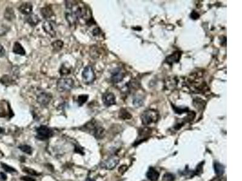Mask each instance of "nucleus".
Returning <instances> with one entry per match:
<instances>
[{
	"label": "nucleus",
	"instance_id": "obj_7",
	"mask_svg": "<svg viewBox=\"0 0 242 181\" xmlns=\"http://www.w3.org/2000/svg\"><path fill=\"white\" fill-rule=\"evenodd\" d=\"M43 28L44 31L49 34L51 37L54 38L56 35L54 24L50 21H46L43 24Z\"/></svg>",
	"mask_w": 242,
	"mask_h": 181
},
{
	"label": "nucleus",
	"instance_id": "obj_34",
	"mask_svg": "<svg viewBox=\"0 0 242 181\" xmlns=\"http://www.w3.org/2000/svg\"><path fill=\"white\" fill-rule=\"evenodd\" d=\"M127 169V167L126 166H122L119 169V172L120 173H124L125 172H126Z\"/></svg>",
	"mask_w": 242,
	"mask_h": 181
},
{
	"label": "nucleus",
	"instance_id": "obj_38",
	"mask_svg": "<svg viewBox=\"0 0 242 181\" xmlns=\"http://www.w3.org/2000/svg\"><path fill=\"white\" fill-rule=\"evenodd\" d=\"M4 130L2 128H1V127H0V134H2V133H3L4 132Z\"/></svg>",
	"mask_w": 242,
	"mask_h": 181
},
{
	"label": "nucleus",
	"instance_id": "obj_31",
	"mask_svg": "<svg viewBox=\"0 0 242 181\" xmlns=\"http://www.w3.org/2000/svg\"><path fill=\"white\" fill-rule=\"evenodd\" d=\"M203 164H204L203 162H201L200 164L197 166V169H196V170L195 171V173H196V174H200V173H201L202 172V170H202V165H203Z\"/></svg>",
	"mask_w": 242,
	"mask_h": 181
},
{
	"label": "nucleus",
	"instance_id": "obj_29",
	"mask_svg": "<svg viewBox=\"0 0 242 181\" xmlns=\"http://www.w3.org/2000/svg\"><path fill=\"white\" fill-rule=\"evenodd\" d=\"M174 110H175L178 114H182V113H183V112H188V108H186V109H185V108L181 109V108L175 107V108H174Z\"/></svg>",
	"mask_w": 242,
	"mask_h": 181
},
{
	"label": "nucleus",
	"instance_id": "obj_27",
	"mask_svg": "<svg viewBox=\"0 0 242 181\" xmlns=\"http://www.w3.org/2000/svg\"><path fill=\"white\" fill-rule=\"evenodd\" d=\"M162 179L164 181H175V176L171 173H167L164 175Z\"/></svg>",
	"mask_w": 242,
	"mask_h": 181
},
{
	"label": "nucleus",
	"instance_id": "obj_4",
	"mask_svg": "<svg viewBox=\"0 0 242 181\" xmlns=\"http://www.w3.org/2000/svg\"><path fill=\"white\" fill-rule=\"evenodd\" d=\"M82 77L83 82L86 84L92 83L95 79L96 76L94 69L90 65L85 66L82 72Z\"/></svg>",
	"mask_w": 242,
	"mask_h": 181
},
{
	"label": "nucleus",
	"instance_id": "obj_36",
	"mask_svg": "<svg viewBox=\"0 0 242 181\" xmlns=\"http://www.w3.org/2000/svg\"><path fill=\"white\" fill-rule=\"evenodd\" d=\"M0 177H1V178L2 179V180H3V181H4V180H6L7 179V176L6 175L5 173H3V172L0 173Z\"/></svg>",
	"mask_w": 242,
	"mask_h": 181
},
{
	"label": "nucleus",
	"instance_id": "obj_33",
	"mask_svg": "<svg viewBox=\"0 0 242 181\" xmlns=\"http://www.w3.org/2000/svg\"><path fill=\"white\" fill-rule=\"evenodd\" d=\"M191 18H192L193 20H197L199 18V15L196 12L194 11L191 14Z\"/></svg>",
	"mask_w": 242,
	"mask_h": 181
},
{
	"label": "nucleus",
	"instance_id": "obj_22",
	"mask_svg": "<svg viewBox=\"0 0 242 181\" xmlns=\"http://www.w3.org/2000/svg\"><path fill=\"white\" fill-rule=\"evenodd\" d=\"M71 72V68L68 65L63 64L60 69V74L61 76H67Z\"/></svg>",
	"mask_w": 242,
	"mask_h": 181
},
{
	"label": "nucleus",
	"instance_id": "obj_21",
	"mask_svg": "<svg viewBox=\"0 0 242 181\" xmlns=\"http://www.w3.org/2000/svg\"><path fill=\"white\" fill-rule=\"evenodd\" d=\"M63 45H64V42L61 40L55 41L54 42H52V44H51V46H52L54 50L56 51H60L62 49V48L63 47Z\"/></svg>",
	"mask_w": 242,
	"mask_h": 181
},
{
	"label": "nucleus",
	"instance_id": "obj_6",
	"mask_svg": "<svg viewBox=\"0 0 242 181\" xmlns=\"http://www.w3.org/2000/svg\"><path fill=\"white\" fill-rule=\"evenodd\" d=\"M119 159L117 157L113 156L109 158L104 162H103L101 166L103 168H105L106 169L112 170L117 166V165L119 164Z\"/></svg>",
	"mask_w": 242,
	"mask_h": 181
},
{
	"label": "nucleus",
	"instance_id": "obj_13",
	"mask_svg": "<svg viewBox=\"0 0 242 181\" xmlns=\"http://www.w3.org/2000/svg\"><path fill=\"white\" fill-rule=\"evenodd\" d=\"M26 21L32 27H35L40 22V19L37 15L31 13L26 17Z\"/></svg>",
	"mask_w": 242,
	"mask_h": 181
},
{
	"label": "nucleus",
	"instance_id": "obj_10",
	"mask_svg": "<svg viewBox=\"0 0 242 181\" xmlns=\"http://www.w3.org/2000/svg\"><path fill=\"white\" fill-rule=\"evenodd\" d=\"M65 19L70 26H75L78 21L79 17L76 12L70 10L65 13Z\"/></svg>",
	"mask_w": 242,
	"mask_h": 181
},
{
	"label": "nucleus",
	"instance_id": "obj_39",
	"mask_svg": "<svg viewBox=\"0 0 242 181\" xmlns=\"http://www.w3.org/2000/svg\"><path fill=\"white\" fill-rule=\"evenodd\" d=\"M87 181H95V180H92V179H88Z\"/></svg>",
	"mask_w": 242,
	"mask_h": 181
},
{
	"label": "nucleus",
	"instance_id": "obj_2",
	"mask_svg": "<svg viewBox=\"0 0 242 181\" xmlns=\"http://www.w3.org/2000/svg\"><path fill=\"white\" fill-rule=\"evenodd\" d=\"M37 138L44 141L49 139L54 135V131L49 127L42 125L37 129Z\"/></svg>",
	"mask_w": 242,
	"mask_h": 181
},
{
	"label": "nucleus",
	"instance_id": "obj_12",
	"mask_svg": "<svg viewBox=\"0 0 242 181\" xmlns=\"http://www.w3.org/2000/svg\"><path fill=\"white\" fill-rule=\"evenodd\" d=\"M18 10L22 14L28 16L33 11V6L30 3H24L19 7Z\"/></svg>",
	"mask_w": 242,
	"mask_h": 181
},
{
	"label": "nucleus",
	"instance_id": "obj_19",
	"mask_svg": "<svg viewBox=\"0 0 242 181\" xmlns=\"http://www.w3.org/2000/svg\"><path fill=\"white\" fill-rule=\"evenodd\" d=\"M119 117L122 120H130L132 118V115L127 109L122 108L119 112Z\"/></svg>",
	"mask_w": 242,
	"mask_h": 181
},
{
	"label": "nucleus",
	"instance_id": "obj_8",
	"mask_svg": "<svg viewBox=\"0 0 242 181\" xmlns=\"http://www.w3.org/2000/svg\"><path fill=\"white\" fill-rule=\"evenodd\" d=\"M102 101L104 105L107 107H110L116 104V97L112 93H106L102 96Z\"/></svg>",
	"mask_w": 242,
	"mask_h": 181
},
{
	"label": "nucleus",
	"instance_id": "obj_23",
	"mask_svg": "<svg viewBox=\"0 0 242 181\" xmlns=\"http://www.w3.org/2000/svg\"><path fill=\"white\" fill-rule=\"evenodd\" d=\"M89 99V95L87 94H82L78 96V103L79 104V106H82L85 102H87V101Z\"/></svg>",
	"mask_w": 242,
	"mask_h": 181
},
{
	"label": "nucleus",
	"instance_id": "obj_30",
	"mask_svg": "<svg viewBox=\"0 0 242 181\" xmlns=\"http://www.w3.org/2000/svg\"><path fill=\"white\" fill-rule=\"evenodd\" d=\"M21 179L23 181H36V179L29 176H24L21 177Z\"/></svg>",
	"mask_w": 242,
	"mask_h": 181
},
{
	"label": "nucleus",
	"instance_id": "obj_18",
	"mask_svg": "<svg viewBox=\"0 0 242 181\" xmlns=\"http://www.w3.org/2000/svg\"><path fill=\"white\" fill-rule=\"evenodd\" d=\"M214 171H215L216 174L218 176H221L224 174V167L222 164H220L219 162H214Z\"/></svg>",
	"mask_w": 242,
	"mask_h": 181
},
{
	"label": "nucleus",
	"instance_id": "obj_14",
	"mask_svg": "<svg viewBox=\"0 0 242 181\" xmlns=\"http://www.w3.org/2000/svg\"><path fill=\"white\" fill-rule=\"evenodd\" d=\"M147 177L151 181H157L159 177V173L153 167H150L147 172Z\"/></svg>",
	"mask_w": 242,
	"mask_h": 181
},
{
	"label": "nucleus",
	"instance_id": "obj_28",
	"mask_svg": "<svg viewBox=\"0 0 242 181\" xmlns=\"http://www.w3.org/2000/svg\"><path fill=\"white\" fill-rule=\"evenodd\" d=\"M1 82L5 85H10L12 82V80L10 78L9 76H8L7 75H5L1 79Z\"/></svg>",
	"mask_w": 242,
	"mask_h": 181
},
{
	"label": "nucleus",
	"instance_id": "obj_35",
	"mask_svg": "<svg viewBox=\"0 0 242 181\" xmlns=\"http://www.w3.org/2000/svg\"><path fill=\"white\" fill-rule=\"evenodd\" d=\"M100 33V29L99 28H96L93 30V34L94 36H97L98 34H99Z\"/></svg>",
	"mask_w": 242,
	"mask_h": 181
},
{
	"label": "nucleus",
	"instance_id": "obj_16",
	"mask_svg": "<svg viewBox=\"0 0 242 181\" xmlns=\"http://www.w3.org/2000/svg\"><path fill=\"white\" fill-rule=\"evenodd\" d=\"M41 14L45 19H49V18H50L54 15L52 9L49 7H45L42 8L41 9Z\"/></svg>",
	"mask_w": 242,
	"mask_h": 181
},
{
	"label": "nucleus",
	"instance_id": "obj_5",
	"mask_svg": "<svg viewBox=\"0 0 242 181\" xmlns=\"http://www.w3.org/2000/svg\"><path fill=\"white\" fill-rule=\"evenodd\" d=\"M124 76L123 70L120 68H116L111 72V80L114 83H117L123 80Z\"/></svg>",
	"mask_w": 242,
	"mask_h": 181
},
{
	"label": "nucleus",
	"instance_id": "obj_1",
	"mask_svg": "<svg viewBox=\"0 0 242 181\" xmlns=\"http://www.w3.org/2000/svg\"><path fill=\"white\" fill-rule=\"evenodd\" d=\"M159 112L156 110L153 109H150L144 111L141 116L142 123L145 126L156 123L159 120Z\"/></svg>",
	"mask_w": 242,
	"mask_h": 181
},
{
	"label": "nucleus",
	"instance_id": "obj_20",
	"mask_svg": "<svg viewBox=\"0 0 242 181\" xmlns=\"http://www.w3.org/2000/svg\"><path fill=\"white\" fill-rule=\"evenodd\" d=\"M15 13L14 11L12 8H7L5 13H4V17L6 19H7L9 21L12 20L13 18H15Z\"/></svg>",
	"mask_w": 242,
	"mask_h": 181
},
{
	"label": "nucleus",
	"instance_id": "obj_37",
	"mask_svg": "<svg viewBox=\"0 0 242 181\" xmlns=\"http://www.w3.org/2000/svg\"><path fill=\"white\" fill-rule=\"evenodd\" d=\"M211 181H222V179H219V178H215V179H214L213 180H211Z\"/></svg>",
	"mask_w": 242,
	"mask_h": 181
},
{
	"label": "nucleus",
	"instance_id": "obj_17",
	"mask_svg": "<svg viewBox=\"0 0 242 181\" xmlns=\"http://www.w3.org/2000/svg\"><path fill=\"white\" fill-rule=\"evenodd\" d=\"M93 134L97 139H101L105 135V129L102 126L98 125Z\"/></svg>",
	"mask_w": 242,
	"mask_h": 181
},
{
	"label": "nucleus",
	"instance_id": "obj_25",
	"mask_svg": "<svg viewBox=\"0 0 242 181\" xmlns=\"http://www.w3.org/2000/svg\"><path fill=\"white\" fill-rule=\"evenodd\" d=\"M23 170L24 173L30 175V176H38L40 174L38 173L37 172H36L34 170L32 169H30L28 167H24L23 169Z\"/></svg>",
	"mask_w": 242,
	"mask_h": 181
},
{
	"label": "nucleus",
	"instance_id": "obj_32",
	"mask_svg": "<svg viewBox=\"0 0 242 181\" xmlns=\"http://www.w3.org/2000/svg\"><path fill=\"white\" fill-rule=\"evenodd\" d=\"M5 53H6V50H5L4 48L3 47V46L1 44H0V58L4 56L5 55Z\"/></svg>",
	"mask_w": 242,
	"mask_h": 181
},
{
	"label": "nucleus",
	"instance_id": "obj_11",
	"mask_svg": "<svg viewBox=\"0 0 242 181\" xmlns=\"http://www.w3.org/2000/svg\"><path fill=\"white\" fill-rule=\"evenodd\" d=\"M181 52L179 51H176L174 52L171 55L168 56L166 58V62L169 65H172L173 63H177L179 61L181 57Z\"/></svg>",
	"mask_w": 242,
	"mask_h": 181
},
{
	"label": "nucleus",
	"instance_id": "obj_9",
	"mask_svg": "<svg viewBox=\"0 0 242 181\" xmlns=\"http://www.w3.org/2000/svg\"><path fill=\"white\" fill-rule=\"evenodd\" d=\"M51 99H52L51 95L45 92L41 93L37 96V101L42 106H46L48 104Z\"/></svg>",
	"mask_w": 242,
	"mask_h": 181
},
{
	"label": "nucleus",
	"instance_id": "obj_15",
	"mask_svg": "<svg viewBox=\"0 0 242 181\" xmlns=\"http://www.w3.org/2000/svg\"><path fill=\"white\" fill-rule=\"evenodd\" d=\"M13 52L16 54H18V55L21 56H24L26 54V51L24 48H23L22 45L18 42H15L13 47Z\"/></svg>",
	"mask_w": 242,
	"mask_h": 181
},
{
	"label": "nucleus",
	"instance_id": "obj_3",
	"mask_svg": "<svg viewBox=\"0 0 242 181\" xmlns=\"http://www.w3.org/2000/svg\"><path fill=\"white\" fill-rule=\"evenodd\" d=\"M57 89L59 92L68 91L74 86V81L72 78H61L57 82Z\"/></svg>",
	"mask_w": 242,
	"mask_h": 181
},
{
	"label": "nucleus",
	"instance_id": "obj_24",
	"mask_svg": "<svg viewBox=\"0 0 242 181\" xmlns=\"http://www.w3.org/2000/svg\"><path fill=\"white\" fill-rule=\"evenodd\" d=\"M19 149L23 152L24 153L28 154V155H31L32 153V147L29 146V145H22V146H20L19 147Z\"/></svg>",
	"mask_w": 242,
	"mask_h": 181
},
{
	"label": "nucleus",
	"instance_id": "obj_26",
	"mask_svg": "<svg viewBox=\"0 0 242 181\" xmlns=\"http://www.w3.org/2000/svg\"><path fill=\"white\" fill-rule=\"evenodd\" d=\"M1 166H2V168L4 169V170L5 172H7V173H14V172H16V170L14 168L12 167L11 166H9V165H7V164H4V163L1 162Z\"/></svg>",
	"mask_w": 242,
	"mask_h": 181
}]
</instances>
